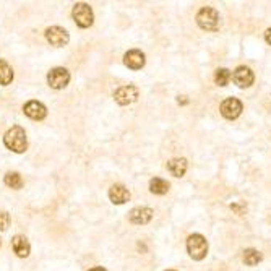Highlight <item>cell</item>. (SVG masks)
Instances as JSON below:
<instances>
[{
    "mask_svg": "<svg viewBox=\"0 0 271 271\" xmlns=\"http://www.w3.org/2000/svg\"><path fill=\"white\" fill-rule=\"evenodd\" d=\"M3 184L10 187V189H13V190H20L21 187H23V177H21L20 172H15V170H10V172L5 174L3 177Z\"/></svg>",
    "mask_w": 271,
    "mask_h": 271,
    "instance_id": "e0dca14e",
    "label": "cell"
},
{
    "mask_svg": "<svg viewBox=\"0 0 271 271\" xmlns=\"http://www.w3.org/2000/svg\"><path fill=\"white\" fill-rule=\"evenodd\" d=\"M187 159L185 158H174L168 163V170L174 177H182L187 172Z\"/></svg>",
    "mask_w": 271,
    "mask_h": 271,
    "instance_id": "9a60e30c",
    "label": "cell"
},
{
    "mask_svg": "<svg viewBox=\"0 0 271 271\" xmlns=\"http://www.w3.org/2000/svg\"><path fill=\"white\" fill-rule=\"evenodd\" d=\"M44 34H46L47 42L51 44V46H54V47H64V46H67L68 41H70L68 31L65 30V28H62V26H51V28H47Z\"/></svg>",
    "mask_w": 271,
    "mask_h": 271,
    "instance_id": "52a82bcc",
    "label": "cell"
},
{
    "mask_svg": "<svg viewBox=\"0 0 271 271\" xmlns=\"http://www.w3.org/2000/svg\"><path fill=\"white\" fill-rule=\"evenodd\" d=\"M88 271H107L106 268H102V267H95V268H90Z\"/></svg>",
    "mask_w": 271,
    "mask_h": 271,
    "instance_id": "d4e9b609",
    "label": "cell"
},
{
    "mask_svg": "<svg viewBox=\"0 0 271 271\" xmlns=\"http://www.w3.org/2000/svg\"><path fill=\"white\" fill-rule=\"evenodd\" d=\"M177 102H179V104H187V102H189V99H187L185 96H179V99H177Z\"/></svg>",
    "mask_w": 271,
    "mask_h": 271,
    "instance_id": "cb8c5ba5",
    "label": "cell"
},
{
    "mask_svg": "<svg viewBox=\"0 0 271 271\" xmlns=\"http://www.w3.org/2000/svg\"><path fill=\"white\" fill-rule=\"evenodd\" d=\"M187 250H189V255L200 262L208 253V242L202 234H192L189 239H187Z\"/></svg>",
    "mask_w": 271,
    "mask_h": 271,
    "instance_id": "277c9868",
    "label": "cell"
},
{
    "mask_svg": "<svg viewBox=\"0 0 271 271\" xmlns=\"http://www.w3.org/2000/svg\"><path fill=\"white\" fill-rule=\"evenodd\" d=\"M197 23L204 31H216L219 28V13L211 7H203L197 13Z\"/></svg>",
    "mask_w": 271,
    "mask_h": 271,
    "instance_id": "3957f363",
    "label": "cell"
},
{
    "mask_svg": "<svg viewBox=\"0 0 271 271\" xmlns=\"http://www.w3.org/2000/svg\"><path fill=\"white\" fill-rule=\"evenodd\" d=\"M71 16H73L75 23L80 28H90L95 23V13H93V8L85 2H78L73 5L71 8Z\"/></svg>",
    "mask_w": 271,
    "mask_h": 271,
    "instance_id": "7a4b0ae2",
    "label": "cell"
},
{
    "mask_svg": "<svg viewBox=\"0 0 271 271\" xmlns=\"http://www.w3.org/2000/svg\"><path fill=\"white\" fill-rule=\"evenodd\" d=\"M10 221H12V218H10V213L0 211V232H5V231L8 229Z\"/></svg>",
    "mask_w": 271,
    "mask_h": 271,
    "instance_id": "44dd1931",
    "label": "cell"
},
{
    "mask_svg": "<svg viewBox=\"0 0 271 271\" xmlns=\"http://www.w3.org/2000/svg\"><path fill=\"white\" fill-rule=\"evenodd\" d=\"M149 192L154 193V195H164V193L169 192V182L161 179V177H154V179L149 180Z\"/></svg>",
    "mask_w": 271,
    "mask_h": 271,
    "instance_id": "ac0fdd59",
    "label": "cell"
},
{
    "mask_svg": "<svg viewBox=\"0 0 271 271\" xmlns=\"http://www.w3.org/2000/svg\"><path fill=\"white\" fill-rule=\"evenodd\" d=\"M232 78H234V83L239 88H248L253 85V80H255V76H253V71L248 68V67H237L234 70V75H232Z\"/></svg>",
    "mask_w": 271,
    "mask_h": 271,
    "instance_id": "8fae6325",
    "label": "cell"
},
{
    "mask_svg": "<svg viewBox=\"0 0 271 271\" xmlns=\"http://www.w3.org/2000/svg\"><path fill=\"white\" fill-rule=\"evenodd\" d=\"M242 102L237 98H228L224 99L223 104H221V114H223L224 119L234 120L242 114Z\"/></svg>",
    "mask_w": 271,
    "mask_h": 271,
    "instance_id": "ba28073f",
    "label": "cell"
},
{
    "mask_svg": "<svg viewBox=\"0 0 271 271\" xmlns=\"http://www.w3.org/2000/svg\"><path fill=\"white\" fill-rule=\"evenodd\" d=\"M0 247H2V240H0Z\"/></svg>",
    "mask_w": 271,
    "mask_h": 271,
    "instance_id": "484cf974",
    "label": "cell"
},
{
    "mask_svg": "<svg viewBox=\"0 0 271 271\" xmlns=\"http://www.w3.org/2000/svg\"><path fill=\"white\" fill-rule=\"evenodd\" d=\"M153 214H154V211L151 208H148V206H136V208H134L129 213V219H130V223L141 226V224H148L149 221L153 219Z\"/></svg>",
    "mask_w": 271,
    "mask_h": 271,
    "instance_id": "4fadbf2b",
    "label": "cell"
},
{
    "mask_svg": "<svg viewBox=\"0 0 271 271\" xmlns=\"http://www.w3.org/2000/svg\"><path fill=\"white\" fill-rule=\"evenodd\" d=\"M47 83L52 90H64L70 83V71L64 67H54L47 73Z\"/></svg>",
    "mask_w": 271,
    "mask_h": 271,
    "instance_id": "5b68a950",
    "label": "cell"
},
{
    "mask_svg": "<svg viewBox=\"0 0 271 271\" xmlns=\"http://www.w3.org/2000/svg\"><path fill=\"white\" fill-rule=\"evenodd\" d=\"M232 78V73L228 68H218L216 73H214V81H216L218 86H226Z\"/></svg>",
    "mask_w": 271,
    "mask_h": 271,
    "instance_id": "ffe728a7",
    "label": "cell"
},
{
    "mask_svg": "<svg viewBox=\"0 0 271 271\" xmlns=\"http://www.w3.org/2000/svg\"><path fill=\"white\" fill-rule=\"evenodd\" d=\"M265 39H267L268 44H271V28L270 30H267V33H265Z\"/></svg>",
    "mask_w": 271,
    "mask_h": 271,
    "instance_id": "603a6c76",
    "label": "cell"
},
{
    "mask_svg": "<svg viewBox=\"0 0 271 271\" xmlns=\"http://www.w3.org/2000/svg\"><path fill=\"white\" fill-rule=\"evenodd\" d=\"M109 200L114 204H124L130 200V192H129V189H125L124 185L114 184L109 189Z\"/></svg>",
    "mask_w": 271,
    "mask_h": 271,
    "instance_id": "5bb4252c",
    "label": "cell"
},
{
    "mask_svg": "<svg viewBox=\"0 0 271 271\" xmlns=\"http://www.w3.org/2000/svg\"><path fill=\"white\" fill-rule=\"evenodd\" d=\"M3 145L7 146L10 151H13L16 154H23L28 149V136L23 127L15 125L10 130H7V134L3 135Z\"/></svg>",
    "mask_w": 271,
    "mask_h": 271,
    "instance_id": "6da1fadb",
    "label": "cell"
},
{
    "mask_svg": "<svg viewBox=\"0 0 271 271\" xmlns=\"http://www.w3.org/2000/svg\"><path fill=\"white\" fill-rule=\"evenodd\" d=\"M242 258H244V263L247 265V267H255V265L262 262V253L255 250V248H247Z\"/></svg>",
    "mask_w": 271,
    "mask_h": 271,
    "instance_id": "d6986e66",
    "label": "cell"
},
{
    "mask_svg": "<svg viewBox=\"0 0 271 271\" xmlns=\"http://www.w3.org/2000/svg\"><path fill=\"white\" fill-rule=\"evenodd\" d=\"M12 248L13 252L16 253L18 258H28L30 257V252H31V245H30V240L28 237L23 234H16L12 237Z\"/></svg>",
    "mask_w": 271,
    "mask_h": 271,
    "instance_id": "7c38bea8",
    "label": "cell"
},
{
    "mask_svg": "<svg viewBox=\"0 0 271 271\" xmlns=\"http://www.w3.org/2000/svg\"><path fill=\"white\" fill-rule=\"evenodd\" d=\"M138 96H140V91H138V88L135 85H125L115 90L114 101L117 102L119 106H129V104L136 101Z\"/></svg>",
    "mask_w": 271,
    "mask_h": 271,
    "instance_id": "8992f818",
    "label": "cell"
},
{
    "mask_svg": "<svg viewBox=\"0 0 271 271\" xmlns=\"http://www.w3.org/2000/svg\"><path fill=\"white\" fill-rule=\"evenodd\" d=\"M145 54L141 51H138V49H132V51L125 52L124 55V64L125 67H129L130 70H140L145 67Z\"/></svg>",
    "mask_w": 271,
    "mask_h": 271,
    "instance_id": "30bf717a",
    "label": "cell"
},
{
    "mask_svg": "<svg viewBox=\"0 0 271 271\" xmlns=\"http://www.w3.org/2000/svg\"><path fill=\"white\" fill-rule=\"evenodd\" d=\"M169 271H174V270H169Z\"/></svg>",
    "mask_w": 271,
    "mask_h": 271,
    "instance_id": "4316f807",
    "label": "cell"
},
{
    "mask_svg": "<svg viewBox=\"0 0 271 271\" xmlns=\"http://www.w3.org/2000/svg\"><path fill=\"white\" fill-rule=\"evenodd\" d=\"M23 112L26 117H30L33 120H42V119H46V115H47V107L44 106L42 102L31 99V101H28L23 106Z\"/></svg>",
    "mask_w": 271,
    "mask_h": 271,
    "instance_id": "9c48e42d",
    "label": "cell"
},
{
    "mask_svg": "<svg viewBox=\"0 0 271 271\" xmlns=\"http://www.w3.org/2000/svg\"><path fill=\"white\" fill-rule=\"evenodd\" d=\"M231 208L234 209V211H236L237 214H242L244 211H247V206H245V204H237V203H232V204H231Z\"/></svg>",
    "mask_w": 271,
    "mask_h": 271,
    "instance_id": "7402d4cb",
    "label": "cell"
},
{
    "mask_svg": "<svg viewBox=\"0 0 271 271\" xmlns=\"http://www.w3.org/2000/svg\"><path fill=\"white\" fill-rule=\"evenodd\" d=\"M13 68L5 59H0V85L8 86L13 81Z\"/></svg>",
    "mask_w": 271,
    "mask_h": 271,
    "instance_id": "2e32d148",
    "label": "cell"
}]
</instances>
